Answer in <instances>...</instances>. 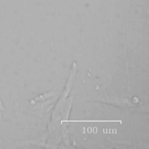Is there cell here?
<instances>
[{
    "instance_id": "obj_1",
    "label": "cell",
    "mask_w": 149,
    "mask_h": 149,
    "mask_svg": "<svg viewBox=\"0 0 149 149\" xmlns=\"http://www.w3.org/2000/svg\"><path fill=\"white\" fill-rule=\"evenodd\" d=\"M4 111H5V107H4L2 101L0 98V120L2 119V113L4 112Z\"/></svg>"
}]
</instances>
